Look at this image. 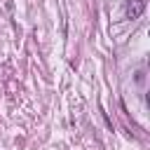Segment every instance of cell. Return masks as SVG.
Returning a JSON list of instances; mask_svg holds the SVG:
<instances>
[{"label": "cell", "instance_id": "cell-3", "mask_svg": "<svg viewBox=\"0 0 150 150\" xmlns=\"http://www.w3.org/2000/svg\"><path fill=\"white\" fill-rule=\"evenodd\" d=\"M134 75H136V82H138V84H143V82H145V70H136Z\"/></svg>", "mask_w": 150, "mask_h": 150}, {"label": "cell", "instance_id": "cell-2", "mask_svg": "<svg viewBox=\"0 0 150 150\" xmlns=\"http://www.w3.org/2000/svg\"><path fill=\"white\" fill-rule=\"evenodd\" d=\"M101 115H103V120H105V127H108V129H110V131H112V129H115V127H112V120H110V117H108V112H105V110H103V108H101Z\"/></svg>", "mask_w": 150, "mask_h": 150}, {"label": "cell", "instance_id": "cell-1", "mask_svg": "<svg viewBox=\"0 0 150 150\" xmlns=\"http://www.w3.org/2000/svg\"><path fill=\"white\" fill-rule=\"evenodd\" d=\"M145 5H148V0H127V7H124L127 19H138L145 12Z\"/></svg>", "mask_w": 150, "mask_h": 150}]
</instances>
